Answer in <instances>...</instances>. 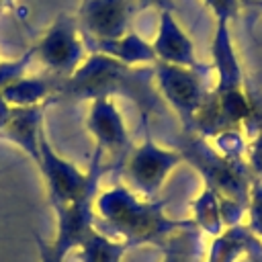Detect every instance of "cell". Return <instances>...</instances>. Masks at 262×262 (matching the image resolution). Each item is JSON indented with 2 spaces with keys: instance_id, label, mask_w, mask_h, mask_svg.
Listing matches in <instances>:
<instances>
[{
  "instance_id": "7",
  "label": "cell",
  "mask_w": 262,
  "mask_h": 262,
  "mask_svg": "<svg viewBox=\"0 0 262 262\" xmlns=\"http://www.w3.org/2000/svg\"><path fill=\"white\" fill-rule=\"evenodd\" d=\"M31 49L35 59L45 66L53 78L72 76L88 55L78 18L63 12L53 18Z\"/></svg>"
},
{
  "instance_id": "11",
  "label": "cell",
  "mask_w": 262,
  "mask_h": 262,
  "mask_svg": "<svg viewBox=\"0 0 262 262\" xmlns=\"http://www.w3.org/2000/svg\"><path fill=\"white\" fill-rule=\"evenodd\" d=\"M151 49L158 61L182 66V68H199L194 43L182 25L176 20L174 10H162L158 18V31L151 41Z\"/></svg>"
},
{
  "instance_id": "21",
  "label": "cell",
  "mask_w": 262,
  "mask_h": 262,
  "mask_svg": "<svg viewBox=\"0 0 262 262\" xmlns=\"http://www.w3.org/2000/svg\"><path fill=\"white\" fill-rule=\"evenodd\" d=\"M246 215H248V227L258 239H262V180H256V178L252 180Z\"/></svg>"
},
{
  "instance_id": "6",
  "label": "cell",
  "mask_w": 262,
  "mask_h": 262,
  "mask_svg": "<svg viewBox=\"0 0 262 262\" xmlns=\"http://www.w3.org/2000/svg\"><path fill=\"white\" fill-rule=\"evenodd\" d=\"M184 158L178 147L160 145L145 129V137L137 147H131L123 160L125 184L143 199H160V190L172 170L182 164Z\"/></svg>"
},
{
  "instance_id": "2",
  "label": "cell",
  "mask_w": 262,
  "mask_h": 262,
  "mask_svg": "<svg viewBox=\"0 0 262 262\" xmlns=\"http://www.w3.org/2000/svg\"><path fill=\"white\" fill-rule=\"evenodd\" d=\"M190 223V219L170 217L162 199H143L125 182H117L94 199V227L125 242L129 248L158 246L170 233Z\"/></svg>"
},
{
  "instance_id": "19",
  "label": "cell",
  "mask_w": 262,
  "mask_h": 262,
  "mask_svg": "<svg viewBox=\"0 0 262 262\" xmlns=\"http://www.w3.org/2000/svg\"><path fill=\"white\" fill-rule=\"evenodd\" d=\"M254 119V135L248 143V168L252 172V178L262 180V113L254 108L252 117Z\"/></svg>"
},
{
  "instance_id": "12",
  "label": "cell",
  "mask_w": 262,
  "mask_h": 262,
  "mask_svg": "<svg viewBox=\"0 0 262 262\" xmlns=\"http://www.w3.org/2000/svg\"><path fill=\"white\" fill-rule=\"evenodd\" d=\"M84 43L88 53L108 55L125 66L137 68V66H154L158 61L151 43L133 29L115 39H84Z\"/></svg>"
},
{
  "instance_id": "23",
  "label": "cell",
  "mask_w": 262,
  "mask_h": 262,
  "mask_svg": "<svg viewBox=\"0 0 262 262\" xmlns=\"http://www.w3.org/2000/svg\"><path fill=\"white\" fill-rule=\"evenodd\" d=\"M35 246H37V254H39V262H66V254H61L59 250H55L51 246L49 239L35 235Z\"/></svg>"
},
{
  "instance_id": "8",
  "label": "cell",
  "mask_w": 262,
  "mask_h": 262,
  "mask_svg": "<svg viewBox=\"0 0 262 262\" xmlns=\"http://www.w3.org/2000/svg\"><path fill=\"white\" fill-rule=\"evenodd\" d=\"M37 168L43 176V182L47 188V201H49L51 209L76 201L92 180V166L88 164L86 170H80L74 162L59 156L53 149V145L49 143L45 129L39 137Z\"/></svg>"
},
{
  "instance_id": "18",
  "label": "cell",
  "mask_w": 262,
  "mask_h": 262,
  "mask_svg": "<svg viewBox=\"0 0 262 262\" xmlns=\"http://www.w3.org/2000/svg\"><path fill=\"white\" fill-rule=\"evenodd\" d=\"M76 250L80 262H121L131 248L125 242L94 229Z\"/></svg>"
},
{
  "instance_id": "20",
  "label": "cell",
  "mask_w": 262,
  "mask_h": 262,
  "mask_svg": "<svg viewBox=\"0 0 262 262\" xmlns=\"http://www.w3.org/2000/svg\"><path fill=\"white\" fill-rule=\"evenodd\" d=\"M33 59H35V55H33L31 47L20 57H16V59H0V90L4 86H8L10 82L23 78L27 74V68L31 66Z\"/></svg>"
},
{
  "instance_id": "10",
  "label": "cell",
  "mask_w": 262,
  "mask_h": 262,
  "mask_svg": "<svg viewBox=\"0 0 262 262\" xmlns=\"http://www.w3.org/2000/svg\"><path fill=\"white\" fill-rule=\"evenodd\" d=\"M86 129L94 139V147L104 154H117L121 164L131 151V135L113 98H92L86 115Z\"/></svg>"
},
{
  "instance_id": "17",
  "label": "cell",
  "mask_w": 262,
  "mask_h": 262,
  "mask_svg": "<svg viewBox=\"0 0 262 262\" xmlns=\"http://www.w3.org/2000/svg\"><path fill=\"white\" fill-rule=\"evenodd\" d=\"M194 227L201 233H207L211 237L219 235L225 225L221 217V205H219V194L211 186H203V190L192 199L190 203V217H188Z\"/></svg>"
},
{
  "instance_id": "27",
  "label": "cell",
  "mask_w": 262,
  "mask_h": 262,
  "mask_svg": "<svg viewBox=\"0 0 262 262\" xmlns=\"http://www.w3.org/2000/svg\"><path fill=\"white\" fill-rule=\"evenodd\" d=\"M16 10V0H0V12Z\"/></svg>"
},
{
  "instance_id": "26",
  "label": "cell",
  "mask_w": 262,
  "mask_h": 262,
  "mask_svg": "<svg viewBox=\"0 0 262 262\" xmlns=\"http://www.w3.org/2000/svg\"><path fill=\"white\" fill-rule=\"evenodd\" d=\"M237 262H262V239L256 246H252L246 252V256H242Z\"/></svg>"
},
{
  "instance_id": "22",
  "label": "cell",
  "mask_w": 262,
  "mask_h": 262,
  "mask_svg": "<svg viewBox=\"0 0 262 262\" xmlns=\"http://www.w3.org/2000/svg\"><path fill=\"white\" fill-rule=\"evenodd\" d=\"M203 2L213 12L215 20L231 23L237 16V10H239V0H203Z\"/></svg>"
},
{
  "instance_id": "1",
  "label": "cell",
  "mask_w": 262,
  "mask_h": 262,
  "mask_svg": "<svg viewBox=\"0 0 262 262\" xmlns=\"http://www.w3.org/2000/svg\"><path fill=\"white\" fill-rule=\"evenodd\" d=\"M129 98L141 113L147 129V119L160 111V94L154 82V66H125L108 55L88 53L82 66L68 78H53L51 102L92 100V98Z\"/></svg>"
},
{
  "instance_id": "13",
  "label": "cell",
  "mask_w": 262,
  "mask_h": 262,
  "mask_svg": "<svg viewBox=\"0 0 262 262\" xmlns=\"http://www.w3.org/2000/svg\"><path fill=\"white\" fill-rule=\"evenodd\" d=\"M45 104L39 106H14L12 117L0 131V139L14 143L35 164L39 162V137L43 133Z\"/></svg>"
},
{
  "instance_id": "4",
  "label": "cell",
  "mask_w": 262,
  "mask_h": 262,
  "mask_svg": "<svg viewBox=\"0 0 262 262\" xmlns=\"http://www.w3.org/2000/svg\"><path fill=\"white\" fill-rule=\"evenodd\" d=\"M184 162L199 170L205 186H211L221 199H229L248 207L252 172L246 162H231L223 158L209 141L196 133H184L178 145Z\"/></svg>"
},
{
  "instance_id": "5",
  "label": "cell",
  "mask_w": 262,
  "mask_h": 262,
  "mask_svg": "<svg viewBox=\"0 0 262 262\" xmlns=\"http://www.w3.org/2000/svg\"><path fill=\"white\" fill-rule=\"evenodd\" d=\"M211 66L201 63L199 68H182L164 61L154 63V82L160 98L176 113L182 123V131L190 133L194 117L209 96L211 84Z\"/></svg>"
},
{
  "instance_id": "3",
  "label": "cell",
  "mask_w": 262,
  "mask_h": 262,
  "mask_svg": "<svg viewBox=\"0 0 262 262\" xmlns=\"http://www.w3.org/2000/svg\"><path fill=\"white\" fill-rule=\"evenodd\" d=\"M211 57L215 70L213 92L219 102L221 115L229 129H239L254 113V104L244 90V72L233 47L229 23L217 20L211 43Z\"/></svg>"
},
{
  "instance_id": "15",
  "label": "cell",
  "mask_w": 262,
  "mask_h": 262,
  "mask_svg": "<svg viewBox=\"0 0 262 262\" xmlns=\"http://www.w3.org/2000/svg\"><path fill=\"white\" fill-rule=\"evenodd\" d=\"M162 252L160 262H203V233L194 227V223L176 229L164 242L158 244Z\"/></svg>"
},
{
  "instance_id": "9",
  "label": "cell",
  "mask_w": 262,
  "mask_h": 262,
  "mask_svg": "<svg viewBox=\"0 0 262 262\" xmlns=\"http://www.w3.org/2000/svg\"><path fill=\"white\" fill-rule=\"evenodd\" d=\"M137 0H82L78 25L84 39H115L131 31Z\"/></svg>"
},
{
  "instance_id": "16",
  "label": "cell",
  "mask_w": 262,
  "mask_h": 262,
  "mask_svg": "<svg viewBox=\"0 0 262 262\" xmlns=\"http://www.w3.org/2000/svg\"><path fill=\"white\" fill-rule=\"evenodd\" d=\"M0 94L6 98L12 106H39L49 104L53 98V78H41V76H23L8 86L0 90Z\"/></svg>"
},
{
  "instance_id": "14",
  "label": "cell",
  "mask_w": 262,
  "mask_h": 262,
  "mask_svg": "<svg viewBox=\"0 0 262 262\" xmlns=\"http://www.w3.org/2000/svg\"><path fill=\"white\" fill-rule=\"evenodd\" d=\"M258 242L260 239L252 233L246 223L225 227L219 235L213 237L203 262H237Z\"/></svg>"
},
{
  "instance_id": "28",
  "label": "cell",
  "mask_w": 262,
  "mask_h": 262,
  "mask_svg": "<svg viewBox=\"0 0 262 262\" xmlns=\"http://www.w3.org/2000/svg\"><path fill=\"white\" fill-rule=\"evenodd\" d=\"M242 2V0H239ZM246 2H260V0H246Z\"/></svg>"
},
{
  "instance_id": "24",
  "label": "cell",
  "mask_w": 262,
  "mask_h": 262,
  "mask_svg": "<svg viewBox=\"0 0 262 262\" xmlns=\"http://www.w3.org/2000/svg\"><path fill=\"white\" fill-rule=\"evenodd\" d=\"M145 8H158L162 10H174V0H137V10Z\"/></svg>"
},
{
  "instance_id": "25",
  "label": "cell",
  "mask_w": 262,
  "mask_h": 262,
  "mask_svg": "<svg viewBox=\"0 0 262 262\" xmlns=\"http://www.w3.org/2000/svg\"><path fill=\"white\" fill-rule=\"evenodd\" d=\"M12 104H8L6 102V98L0 94V131L6 127V123L10 121V117H12Z\"/></svg>"
}]
</instances>
